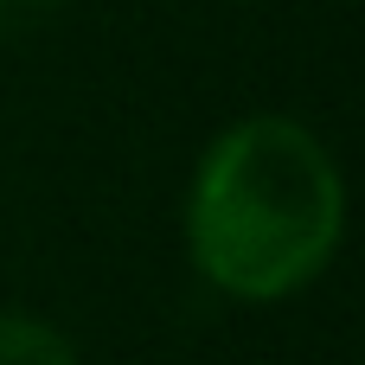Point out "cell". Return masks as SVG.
I'll return each mask as SVG.
<instances>
[{"label":"cell","instance_id":"7a4b0ae2","mask_svg":"<svg viewBox=\"0 0 365 365\" xmlns=\"http://www.w3.org/2000/svg\"><path fill=\"white\" fill-rule=\"evenodd\" d=\"M0 365H77V359H71V340L58 327L0 314Z\"/></svg>","mask_w":365,"mask_h":365},{"label":"cell","instance_id":"3957f363","mask_svg":"<svg viewBox=\"0 0 365 365\" xmlns=\"http://www.w3.org/2000/svg\"><path fill=\"white\" fill-rule=\"evenodd\" d=\"M51 13H64V0H0V38H26Z\"/></svg>","mask_w":365,"mask_h":365},{"label":"cell","instance_id":"6da1fadb","mask_svg":"<svg viewBox=\"0 0 365 365\" xmlns=\"http://www.w3.org/2000/svg\"><path fill=\"white\" fill-rule=\"evenodd\" d=\"M192 263L244 302L302 289L340 244V173L327 148L282 115L225 128L186 199Z\"/></svg>","mask_w":365,"mask_h":365}]
</instances>
